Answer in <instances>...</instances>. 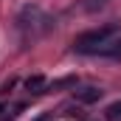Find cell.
Segmentation results:
<instances>
[{
    "label": "cell",
    "instance_id": "6da1fadb",
    "mask_svg": "<svg viewBox=\"0 0 121 121\" xmlns=\"http://www.w3.org/2000/svg\"><path fill=\"white\" fill-rule=\"evenodd\" d=\"M17 28L23 31L26 39H37V37H42V34H48V31L54 28V20H51L42 9L26 6V9L20 11V17H17Z\"/></svg>",
    "mask_w": 121,
    "mask_h": 121
},
{
    "label": "cell",
    "instance_id": "7a4b0ae2",
    "mask_svg": "<svg viewBox=\"0 0 121 121\" xmlns=\"http://www.w3.org/2000/svg\"><path fill=\"white\" fill-rule=\"evenodd\" d=\"M113 34H118V26L116 23L101 26V28H93V31H85V34H79L73 39V51H79V54H96Z\"/></svg>",
    "mask_w": 121,
    "mask_h": 121
},
{
    "label": "cell",
    "instance_id": "3957f363",
    "mask_svg": "<svg viewBox=\"0 0 121 121\" xmlns=\"http://www.w3.org/2000/svg\"><path fill=\"white\" fill-rule=\"evenodd\" d=\"M96 54H101V56H121V34H113Z\"/></svg>",
    "mask_w": 121,
    "mask_h": 121
},
{
    "label": "cell",
    "instance_id": "277c9868",
    "mask_svg": "<svg viewBox=\"0 0 121 121\" xmlns=\"http://www.w3.org/2000/svg\"><path fill=\"white\" fill-rule=\"evenodd\" d=\"M101 93L99 87H82V90H73V96H76V101H82V104H96L99 99H101Z\"/></svg>",
    "mask_w": 121,
    "mask_h": 121
},
{
    "label": "cell",
    "instance_id": "5b68a950",
    "mask_svg": "<svg viewBox=\"0 0 121 121\" xmlns=\"http://www.w3.org/2000/svg\"><path fill=\"white\" fill-rule=\"evenodd\" d=\"M26 90H28V93H45V90H48L45 76H31V79H26Z\"/></svg>",
    "mask_w": 121,
    "mask_h": 121
},
{
    "label": "cell",
    "instance_id": "8992f818",
    "mask_svg": "<svg viewBox=\"0 0 121 121\" xmlns=\"http://www.w3.org/2000/svg\"><path fill=\"white\" fill-rule=\"evenodd\" d=\"M104 118H107V121H121V99L104 107Z\"/></svg>",
    "mask_w": 121,
    "mask_h": 121
},
{
    "label": "cell",
    "instance_id": "52a82bcc",
    "mask_svg": "<svg viewBox=\"0 0 121 121\" xmlns=\"http://www.w3.org/2000/svg\"><path fill=\"white\" fill-rule=\"evenodd\" d=\"M37 121H48V116H39V118H37Z\"/></svg>",
    "mask_w": 121,
    "mask_h": 121
},
{
    "label": "cell",
    "instance_id": "ba28073f",
    "mask_svg": "<svg viewBox=\"0 0 121 121\" xmlns=\"http://www.w3.org/2000/svg\"><path fill=\"white\" fill-rule=\"evenodd\" d=\"M0 113H3V104H0Z\"/></svg>",
    "mask_w": 121,
    "mask_h": 121
}]
</instances>
